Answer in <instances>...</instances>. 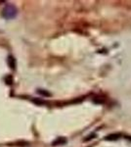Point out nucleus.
<instances>
[{
    "mask_svg": "<svg viewBox=\"0 0 131 147\" xmlns=\"http://www.w3.org/2000/svg\"><path fill=\"white\" fill-rule=\"evenodd\" d=\"M1 15L6 20H12V19L16 18V16L18 15V9L13 4H7L2 10Z\"/></svg>",
    "mask_w": 131,
    "mask_h": 147,
    "instance_id": "obj_1",
    "label": "nucleus"
},
{
    "mask_svg": "<svg viewBox=\"0 0 131 147\" xmlns=\"http://www.w3.org/2000/svg\"><path fill=\"white\" fill-rule=\"evenodd\" d=\"M67 143V139L65 137H58L56 140H54L52 142V145L53 146H58V145H64Z\"/></svg>",
    "mask_w": 131,
    "mask_h": 147,
    "instance_id": "obj_2",
    "label": "nucleus"
},
{
    "mask_svg": "<svg viewBox=\"0 0 131 147\" xmlns=\"http://www.w3.org/2000/svg\"><path fill=\"white\" fill-rule=\"evenodd\" d=\"M120 137V134H109L108 136L105 137L106 140H118Z\"/></svg>",
    "mask_w": 131,
    "mask_h": 147,
    "instance_id": "obj_3",
    "label": "nucleus"
},
{
    "mask_svg": "<svg viewBox=\"0 0 131 147\" xmlns=\"http://www.w3.org/2000/svg\"><path fill=\"white\" fill-rule=\"evenodd\" d=\"M105 101H106V98H105V97H101V96H97L93 99V102H94V103H98V104L104 103Z\"/></svg>",
    "mask_w": 131,
    "mask_h": 147,
    "instance_id": "obj_4",
    "label": "nucleus"
},
{
    "mask_svg": "<svg viewBox=\"0 0 131 147\" xmlns=\"http://www.w3.org/2000/svg\"><path fill=\"white\" fill-rule=\"evenodd\" d=\"M8 64H9V66L11 67V69H15V67H16V62H15V59H14L12 56H10L8 58Z\"/></svg>",
    "mask_w": 131,
    "mask_h": 147,
    "instance_id": "obj_5",
    "label": "nucleus"
},
{
    "mask_svg": "<svg viewBox=\"0 0 131 147\" xmlns=\"http://www.w3.org/2000/svg\"><path fill=\"white\" fill-rule=\"evenodd\" d=\"M37 92H38L39 94H41V95L46 96V97H50V96H51V93L48 92V91H46V90H44V89H38Z\"/></svg>",
    "mask_w": 131,
    "mask_h": 147,
    "instance_id": "obj_6",
    "label": "nucleus"
},
{
    "mask_svg": "<svg viewBox=\"0 0 131 147\" xmlns=\"http://www.w3.org/2000/svg\"><path fill=\"white\" fill-rule=\"evenodd\" d=\"M34 103L38 104V105H43V104H46V102H45L44 100H41V99H33L32 100Z\"/></svg>",
    "mask_w": 131,
    "mask_h": 147,
    "instance_id": "obj_7",
    "label": "nucleus"
},
{
    "mask_svg": "<svg viewBox=\"0 0 131 147\" xmlns=\"http://www.w3.org/2000/svg\"><path fill=\"white\" fill-rule=\"evenodd\" d=\"M94 136H95V134H92V136H87V138H85V139H84V141H88V140H90V139L94 138Z\"/></svg>",
    "mask_w": 131,
    "mask_h": 147,
    "instance_id": "obj_8",
    "label": "nucleus"
},
{
    "mask_svg": "<svg viewBox=\"0 0 131 147\" xmlns=\"http://www.w3.org/2000/svg\"><path fill=\"white\" fill-rule=\"evenodd\" d=\"M4 2H5V1H0V3H4Z\"/></svg>",
    "mask_w": 131,
    "mask_h": 147,
    "instance_id": "obj_9",
    "label": "nucleus"
}]
</instances>
